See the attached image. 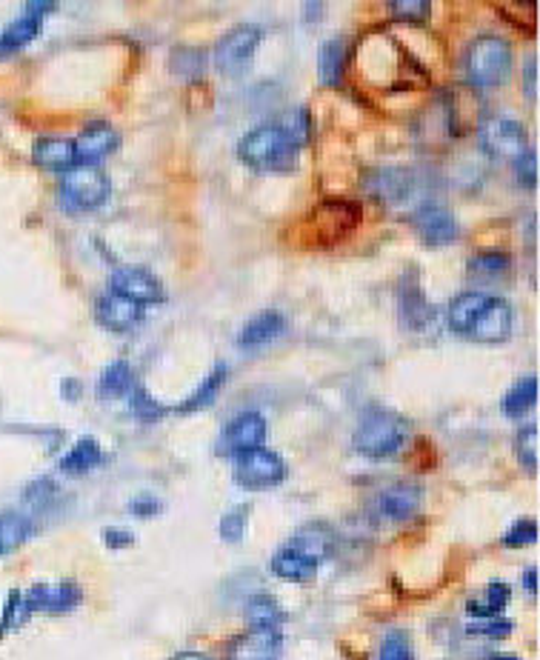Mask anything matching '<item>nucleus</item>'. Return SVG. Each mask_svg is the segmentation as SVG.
<instances>
[{
  "instance_id": "nucleus-32",
  "label": "nucleus",
  "mask_w": 540,
  "mask_h": 660,
  "mask_svg": "<svg viewBox=\"0 0 540 660\" xmlns=\"http://www.w3.org/2000/svg\"><path fill=\"white\" fill-rule=\"evenodd\" d=\"M535 404H538V377L535 375L520 377L518 384L506 392L504 415L506 418H524Z\"/></svg>"
},
{
  "instance_id": "nucleus-50",
  "label": "nucleus",
  "mask_w": 540,
  "mask_h": 660,
  "mask_svg": "<svg viewBox=\"0 0 540 660\" xmlns=\"http://www.w3.org/2000/svg\"><path fill=\"white\" fill-rule=\"evenodd\" d=\"M524 586H527L529 595L538 592V569H527V575H524Z\"/></svg>"
},
{
  "instance_id": "nucleus-2",
  "label": "nucleus",
  "mask_w": 540,
  "mask_h": 660,
  "mask_svg": "<svg viewBox=\"0 0 540 660\" xmlns=\"http://www.w3.org/2000/svg\"><path fill=\"white\" fill-rule=\"evenodd\" d=\"M406 438H409V424L398 413L372 406L361 415V424L352 435V443H355V449L363 458L384 461V458H392V454H398L404 449Z\"/></svg>"
},
{
  "instance_id": "nucleus-27",
  "label": "nucleus",
  "mask_w": 540,
  "mask_h": 660,
  "mask_svg": "<svg viewBox=\"0 0 540 660\" xmlns=\"http://www.w3.org/2000/svg\"><path fill=\"white\" fill-rule=\"evenodd\" d=\"M135 389V377H132V366L126 361L109 363L107 370L100 372L98 381V395L107 400L126 398L129 392Z\"/></svg>"
},
{
  "instance_id": "nucleus-22",
  "label": "nucleus",
  "mask_w": 540,
  "mask_h": 660,
  "mask_svg": "<svg viewBox=\"0 0 540 660\" xmlns=\"http://www.w3.org/2000/svg\"><path fill=\"white\" fill-rule=\"evenodd\" d=\"M291 549H298V552L309 554L312 561H327L329 554L334 549V532L329 529L327 524H309L304 526L295 538L289 540Z\"/></svg>"
},
{
  "instance_id": "nucleus-33",
  "label": "nucleus",
  "mask_w": 540,
  "mask_h": 660,
  "mask_svg": "<svg viewBox=\"0 0 540 660\" xmlns=\"http://www.w3.org/2000/svg\"><path fill=\"white\" fill-rule=\"evenodd\" d=\"M466 270L477 280H498V277H504L506 272L513 270V261L504 252H481V255L472 257Z\"/></svg>"
},
{
  "instance_id": "nucleus-20",
  "label": "nucleus",
  "mask_w": 540,
  "mask_h": 660,
  "mask_svg": "<svg viewBox=\"0 0 540 660\" xmlns=\"http://www.w3.org/2000/svg\"><path fill=\"white\" fill-rule=\"evenodd\" d=\"M315 215H318L320 232L329 241H338V238L349 234L357 227V220H361V209L355 204H346V200H329Z\"/></svg>"
},
{
  "instance_id": "nucleus-39",
  "label": "nucleus",
  "mask_w": 540,
  "mask_h": 660,
  "mask_svg": "<svg viewBox=\"0 0 540 660\" xmlns=\"http://www.w3.org/2000/svg\"><path fill=\"white\" fill-rule=\"evenodd\" d=\"M129 406H132V413H135L141 420H157L161 415L166 413V406H161L157 400H152L150 395L141 389V386H135V389L129 392Z\"/></svg>"
},
{
  "instance_id": "nucleus-21",
  "label": "nucleus",
  "mask_w": 540,
  "mask_h": 660,
  "mask_svg": "<svg viewBox=\"0 0 540 660\" xmlns=\"http://www.w3.org/2000/svg\"><path fill=\"white\" fill-rule=\"evenodd\" d=\"M286 329V318L277 309H264V312H257L255 318L241 329L238 334V346L243 349H261L266 343H272L275 338H280Z\"/></svg>"
},
{
  "instance_id": "nucleus-8",
  "label": "nucleus",
  "mask_w": 540,
  "mask_h": 660,
  "mask_svg": "<svg viewBox=\"0 0 540 660\" xmlns=\"http://www.w3.org/2000/svg\"><path fill=\"white\" fill-rule=\"evenodd\" d=\"M266 440V420L261 413H243L218 438V454L223 458H238L252 449H261Z\"/></svg>"
},
{
  "instance_id": "nucleus-14",
  "label": "nucleus",
  "mask_w": 540,
  "mask_h": 660,
  "mask_svg": "<svg viewBox=\"0 0 540 660\" xmlns=\"http://www.w3.org/2000/svg\"><path fill=\"white\" fill-rule=\"evenodd\" d=\"M412 227H415V232H418L420 238L429 243V246H443V243H452L458 238V232H461L455 215L443 207H434V204H429V207H420L418 212L412 215Z\"/></svg>"
},
{
  "instance_id": "nucleus-43",
  "label": "nucleus",
  "mask_w": 540,
  "mask_h": 660,
  "mask_svg": "<svg viewBox=\"0 0 540 660\" xmlns=\"http://www.w3.org/2000/svg\"><path fill=\"white\" fill-rule=\"evenodd\" d=\"M284 132L298 146H306V141H309V112L306 109H295L284 121Z\"/></svg>"
},
{
  "instance_id": "nucleus-7",
  "label": "nucleus",
  "mask_w": 540,
  "mask_h": 660,
  "mask_svg": "<svg viewBox=\"0 0 540 660\" xmlns=\"http://www.w3.org/2000/svg\"><path fill=\"white\" fill-rule=\"evenodd\" d=\"M481 146L486 155L492 157H518L520 152L529 150L527 146V129L524 123L506 114H492L481 123Z\"/></svg>"
},
{
  "instance_id": "nucleus-29",
  "label": "nucleus",
  "mask_w": 540,
  "mask_h": 660,
  "mask_svg": "<svg viewBox=\"0 0 540 660\" xmlns=\"http://www.w3.org/2000/svg\"><path fill=\"white\" fill-rule=\"evenodd\" d=\"M412 189V175L406 169H381L370 178V193L381 200H400Z\"/></svg>"
},
{
  "instance_id": "nucleus-5",
  "label": "nucleus",
  "mask_w": 540,
  "mask_h": 660,
  "mask_svg": "<svg viewBox=\"0 0 540 660\" xmlns=\"http://www.w3.org/2000/svg\"><path fill=\"white\" fill-rule=\"evenodd\" d=\"M235 483L241 490L250 492H264L275 490L286 481V463L284 458L272 449H252L246 454L235 458Z\"/></svg>"
},
{
  "instance_id": "nucleus-36",
  "label": "nucleus",
  "mask_w": 540,
  "mask_h": 660,
  "mask_svg": "<svg viewBox=\"0 0 540 660\" xmlns=\"http://www.w3.org/2000/svg\"><path fill=\"white\" fill-rule=\"evenodd\" d=\"M377 660H415V649L409 635L400 632V629L386 632V638L381 640V649H377Z\"/></svg>"
},
{
  "instance_id": "nucleus-6",
  "label": "nucleus",
  "mask_w": 540,
  "mask_h": 660,
  "mask_svg": "<svg viewBox=\"0 0 540 660\" xmlns=\"http://www.w3.org/2000/svg\"><path fill=\"white\" fill-rule=\"evenodd\" d=\"M261 41H264V32L257 26H252V23L227 32V35L218 41V46H214V66H218V72L227 75V78L241 75V72L252 64V57H255Z\"/></svg>"
},
{
  "instance_id": "nucleus-1",
  "label": "nucleus",
  "mask_w": 540,
  "mask_h": 660,
  "mask_svg": "<svg viewBox=\"0 0 540 660\" xmlns=\"http://www.w3.org/2000/svg\"><path fill=\"white\" fill-rule=\"evenodd\" d=\"M238 155L255 172H291L298 166L300 146L286 135L284 127L266 123L243 138Z\"/></svg>"
},
{
  "instance_id": "nucleus-28",
  "label": "nucleus",
  "mask_w": 540,
  "mask_h": 660,
  "mask_svg": "<svg viewBox=\"0 0 540 660\" xmlns=\"http://www.w3.org/2000/svg\"><path fill=\"white\" fill-rule=\"evenodd\" d=\"M343 64H346V43L343 37H332L320 46L318 75L323 86H338L343 78Z\"/></svg>"
},
{
  "instance_id": "nucleus-9",
  "label": "nucleus",
  "mask_w": 540,
  "mask_h": 660,
  "mask_svg": "<svg viewBox=\"0 0 540 660\" xmlns=\"http://www.w3.org/2000/svg\"><path fill=\"white\" fill-rule=\"evenodd\" d=\"M109 292L132 300V304H137L141 309L143 306L161 304V300L166 298L164 284H161L150 270H141V266H123V270L114 272L112 280H109Z\"/></svg>"
},
{
  "instance_id": "nucleus-51",
  "label": "nucleus",
  "mask_w": 540,
  "mask_h": 660,
  "mask_svg": "<svg viewBox=\"0 0 540 660\" xmlns=\"http://www.w3.org/2000/svg\"><path fill=\"white\" fill-rule=\"evenodd\" d=\"M172 660H212V658H209V654H203V652H180V654H175Z\"/></svg>"
},
{
  "instance_id": "nucleus-16",
  "label": "nucleus",
  "mask_w": 540,
  "mask_h": 660,
  "mask_svg": "<svg viewBox=\"0 0 540 660\" xmlns=\"http://www.w3.org/2000/svg\"><path fill=\"white\" fill-rule=\"evenodd\" d=\"M121 143V135L109 123H89L75 141V155L84 166H95L107 155H112Z\"/></svg>"
},
{
  "instance_id": "nucleus-13",
  "label": "nucleus",
  "mask_w": 540,
  "mask_h": 660,
  "mask_svg": "<svg viewBox=\"0 0 540 660\" xmlns=\"http://www.w3.org/2000/svg\"><path fill=\"white\" fill-rule=\"evenodd\" d=\"M284 652L280 629H250L229 647L227 660H277Z\"/></svg>"
},
{
  "instance_id": "nucleus-38",
  "label": "nucleus",
  "mask_w": 540,
  "mask_h": 660,
  "mask_svg": "<svg viewBox=\"0 0 540 660\" xmlns=\"http://www.w3.org/2000/svg\"><path fill=\"white\" fill-rule=\"evenodd\" d=\"M26 618L29 612L26 606H23V592H12L7 606H3V618H0V638H3L7 632H12V629H18Z\"/></svg>"
},
{
  "instance_id": "nucleus-4",
  "label": "nucleus",
  "mask_w": 540,
  "mask_h": 660,
  "mask_svg": "<svg viewBox=\"0 0 540 660\" xmlns=\"http://www.w3.org/2000/svg\"><path fill=\"white\" fill-rule=\"evenodd\" d=\"M112 193V184H109V175L98 166H75L64 175L60 180V200L64 207L71 212H92L100 209L109 200Z\"/></svg>"
},
{
  "instance_id": "nucleus-3",
  "label": "nucleus",
  "mask_w": 540,
  "mask_h": 660,
  "mask_svg": "<svg viewBox=\"0 0 540 660\" xmlns=\"http://www.w3.org/2000/svg\"><path fill=\"white\" fill-rule=\"evenodd\" d=\"M466 80L477 89H498L513 75V46L498 35H481L463 57Z\"/></svg>"
},
{
  "instance_id": "nucleus-15",
  "label": "nucleus",
  "mask_w": 540,
  "mask_h": 660,
  "mask_svg": "<svg viewBox=\"0 0 540 660\" xmlns=\"http://www.w3.org/2000/svg\"><path fill=\"white\" fill-rule=\"evenodd\" d=\"M95 318L109 332H129V329H135L141 323L143 309L132 300L114 295V292H107V295H100L95 300Z\"/></svg>"
},
{
  "instance_id": "nucleus-42",
  "label": "nucleus",
  "mask_w": 540,
  "mask_h": 660,
  "mask_svg": "<svg viewBox=\"0 0 540 660\" xmlns=\"http://www.w3.org/2000/svg\"><path fill=\"white\" fill-rule=\"evenodd\" d=\"M389 9L400 21H427L432 3L429 0H395L389 3Z\"/></svg>"
},
{
  "instance_id": "nucleus-30",
  "label": "nucleus",
  "mask_w": 540,
  "mask_h": 660,
  "mask_svg": "<svg viewBox=\"0 0 540 660\" xmlns=\"http://www.w3.org/2000/svg\"><path fill=\"white\" fill-rule=\"evenodd\" d=\"M284 620L286 612L272 595H255L246 601V624L252 629H280Z\"/></svg>"
},
{
  "instance_id": "nucleus-44",
  "label": "nucleus",
  "mask_w": 540,
  "mask_h": 660,
  "mask_svg": "<svg viewBox=\"0 0 540 660\" xmlns=\"http://www.w3.org/2000/svg\"><path fill=\"white\" fill-rule=\"evenodd\" d=\"M55 495H57L55 483H52L49 477H43V481L32 483V486L26 490V504H32L35 509H43L49 501H55Z\"/></svg>"
},
{
  "instance_id": "nucleus-23",
  "label": "nucleus",
  "mask_w": 540,
  "mask_h": 660,
  "mask_svg": "<svg viewBox=\"0 0 540 660\" xmlns=\"http://www.w3.org/2000/svg\"><path fill=\"white\" fill-rule=\"evenodd\" d=\"M103 463V449L95 438H80L69 452L60 458V472L64 475H86Z\"/></svg>"
},
{
  "instance_id": "nucleus-17",
  "label": "nucleus",
  "mask_w": 540,
  "mask_h": 660,
  "mask_svg": "<svg viewBox=\"0 0 540 660\" xmlns=\"http://www.w3.org/2000/svg\"><path fill=\"white\" fill-rule=\"evenodd\" d=\"M420 504H423V490L418 483H395L377 497V509L389 520H409L418 515Z\"/></svg>"
},
{
  "instance_id": "nucleus-52",
  "label": "nucleus",
  "mask_w": 540,
  "mask_h": 660,
  "mask_svg": "<svg viewBox=\"0 0 540 660\" xmlns=\"http://www.w3.org/2000/svg\"><path fill=\"white\" fill-rule=\"evenodd\" d=\"M492 660H518L515 654H492Z\"/></svg>"
},
{
  "instance_id": "nucleus-49",
  "label": "nucleus",
  "mask_w": 540,
  "mask_h": 660,
  "mask_svg": "<svg viewBox=\"0 0 540 660\" xmlns=\"http://www.w3.org/2000/svg\"><path fill=\"white\" fill-rule=\"evenodd\" d=\"M524 84H527V98L538 100V57H529L527 61V75H524Z\"/></svg>"
},
{
  "instance_id": "nucleus-37",
  "label": "nucleus",
  "mask_w": 540,
  "mask_h": 660,
  "mask_svg": "<svg viewBox=\"0 0 540 660\" xmlns=\"http://www.w3.org/2000/svg\"><path fill=\"white\" fill-rule=\"evenodd\" d=\"M246 524H250V506H235L223 515L218 532L227 543H241L243 535H246Z\"/></svg>"
},
{
  "instance_id": "nucleus-11",
  "label": "nucleus",
  "mask_w": 540,
  "mask_h": 660,
  "mask_svg": "<svg viewBox=\"0 0 540 660\" xmlns=\"http://www.w3.org/2000/svg\"><path fill=\"white\" fill-rule=\"evenodd\" d=\"M23 9H26V12H23L14 23H9L3 32H0V57L26 50L29 43L41 35L43 18H46L49 12H55L57 3H26Z\"/></svg>"
},
{
  "instance_id": "nucleus-41",
  "label": "nucleus",
  "mask_w": 540,
  "mask_h": 660,
  "mask_svg": "<svg viewBox=\"0 0 540 660\" xmlns=\"http://www.w3.org/2000/svg\"><path fill=\"white\" fill-rule=\"evenodd\" d=\"M532 543H538V524L529 518L518 520V524H515L513 529L504 535V547H509V549L532 547Z\"/></svg>"
},
{
  "instance_id": "nucleus-25",
  "label": "nucleus",
  "mask_w": 540,
  "mask_h": 660,
  "mask_svg": "<svg viewBox=\"0 0 540 660\" xmlns=\"http://www.w3.org/2000/svg\"><path fill=\"white\" fill-rule=\"evenodd\" d=\"M509 601H513V590H509V583H489L484 590V595L472 597L470 604H466V612H470L472 618L477 620H489V618H498L500 612L509 606Z\"/></svg>"
},
{
  "instance_id": "nucleus-19",
  "label": "nucleus",
  "mask_w": 540,
  "mask_h": 660,
  "mask_svg": "<svg viewBox=\"0 0 540 660\" xmlns=\"http://www.w3.org/2000/svg\"><path fill=\"white\" fill-rule=\"evenodd\" d=\"M32 161L46 172H69L78 166V155H75V141L66 138H41L32 146Z\"/></svg>"
},
{
  "instance_id": "nucleus-48",
  "label": "nucleus",
  "mask_w": 540,
  "mask_h": 660,
  "mask_svg": "<svg viewBox=\"0 0 540 660\" xmlns=\"http://www.w3.org/2000/svg\"><path fill=\"white\" fill-rule=\"evenodd\" d=\"M103 543L109 549H126L135 543V535L126 532V529H118V526H109L107 532H103Z\"/></svg>"
},
{
  "instance_id": "nucleus-31",
  "label": "nucleus",
  "mask_w": 540,
  "mask_h": 660,
  "mask_svg": "<svg viewBox=\"0 0 540 660\" xmlns=\"http://www.w3.org/2000/svg\"><path fill=\"white\" fill-rule=\"evenodd\" d=\"M227 372H229L227 363L214 366L212 375H207V381H203V384H200L198 389H195L192 395H189V398L178 406V413L189 415V413H200V409H207V406L218 398V392L223 389V384H227Z\"/></svg>"
},
{
  "instance_id": "nucleus-46",
  "label": "nucleus",
  "mask_w": 540,
  "mask_h": 660,
  "mask_svg": "<svg viewBox=\"0 0 540 660\" xmlns=\"http://www.w3.org/2000/svg\"><path fill=\"white\" fill-rule=\"evenodd\" d=\"M513 632V620H481V624L470 626V635H484V638H506V635Z\"/></svg>"
},
{
  "instance_id": "nucleus-40",
  "label": "nucleus",
  "mask_w": 540,
  "mask_h": 660,
  "mask_svg": "<svg viewBox=\"0 0 540 660\" xmlns=\"http://www.w3.org/2000/svg\"><path fill=\"white\" fill-rule=\"evenodd\" d=\"M515 180L524 189H535L538 186V155L532 150H524L515 157Z\"/></svg>"
},
{
  "instance_id": "nucleus-47",
  "label": "nucleus",
  "mask_w": 540,
  "mask_h": 660,
  "mask_svg": "<svg viewBox=\"0 0 540 660\" xmlns=\"http://www.w3.org/2000/svg\"><path fill=\"white\" fill-rule=\"evenodd\" d=\"M161 509H164V504H161L155 495H141L129 504V512L137 515V518H152V515H157Z\"/></svg>"
},
{
  "instance_id": "nucleus-45",
  "label": "nucleus",
  "mask_w": 540,
  "mask_h": 660,
  "mask_svg": "<svg viewBox=\"0 0 540 660\" xmlns=\"http://www.w3.org/2000/svg\"><path fill=\"white\" fill-rule=\"evenodd\" d=\"M509 9H515V14L509 18V21H513L518 29H524L527 35H532L535 26H538V7H535V3H515V7Z\"/></svg>"
},
{
  "instance_id": "nucleus-35",
  "label": "nucleus",
  "mask_w": 540,
  "mask_h": 660,
  "mask_svg": "<svg viewBox=\"0 0 540 660\" xmlns=\"http://www.w3.org/2000/svg\"><path fill=\"white\" fill-rule=\"evenodd\" d=\"M538 427H524L515 438V454H518L520 466L527 469V472H538L540 458H538Z\"/></svg>"
},
{
  "instance_id": "nucleus-18",
  "label": "nucleus",
  "mask_w": 540,
  "mask_h": 660,
  "mask_svg": "<svg viewBox=\"0 0 540 660\" xmlns=\"http://www.w3.org/2000/svg\"><path fill=\"white\" fill-rule=\"evenodd\" d=\"M318 561H312L309 554L298 552V549H291L289 543L286 547L277 549L275 554H272V575L280 578V581H289V583H309L315 581V575H318Z\"/></svg>"
},
{
  "instance_id": "nucleus-10",
  "label": "nucleus",
  "mask_w": 540,
  "mask_h": 660,
  "mask_svg": "<svg viewBox=\"0 0 540 660\" xmlns=\"http://www.w3.org/2000/svg\"><path fill=\"white\" fill-rule=\"evenodd\" d=\"M84 601V590L75 581H60V583H37L23 595V606L26 612H52V615H64L71 612L75 606H80Z\"/></svg>"
},
{
  "instance_id": "nucleus-26",
  "label": "nucleus",
  "mask_w": 540,
  "mask_h": 660,
  "mask_svg": "<svg viewBox=\"0 0 540 660\" xmlns=\"http://www.w3.org/2000/svg\"><path fill=\"white\" fill-rule=\"evenodd\" d=\"M484 304H486V295H481V292H463V295H458V298L449 304V312H447L449 327L455 329L458 334H470L472 323L477 320Z\"/></svg>"
},
{
  "instance_id": "nucleus-34",
  "label": "nucleus",
  "mask_w": 540,
  "mask_h": 660,
  "mask_svg": "<svg viewBox=\"0 0 540 660\" xmlns=\"http://www.w3.org/2000/svg\"><path fill=\"white\" fill-rule=\"evenodd\" d=\"M400 312H404L406 323L415 329L427 327L429 318H432V309H429L427 298H423V292L418 286H409V289L400 292Z\"/></svg>"
},
{
  "instance_id": "nucleus-24",
  "label": "nucleus",
  "mask_w": 540,
  "mask_h": 660,
  "mask_svg": "<svg viewBox=\"0 0 540 660\" xmlns=\"http://www.w3.org/2000/svg\"><path fill=\"white\" fill-rule=\"evenodd\" d=\"M35 535V520L23 512H0V554L21 549Z\"/></svg>"
},
{
  "instance_id": "nucleus-12",
  "label": "nucleus",
  "mask_w": 540,
  "mask_h": 660,
  "mask_svg": "<svg viewBox=\"0 0 540 660\" xmlns=\"http://www.w3.org/2000/svg\"><path fill=\"white\" fill-rule=\"evenodd\" d=\"M515 327V312L509 300L504 298H486L484 309L477 315V320L472 323L470 338L477 343H504L509 341Z\"/></svg>"
}]
</instances>
